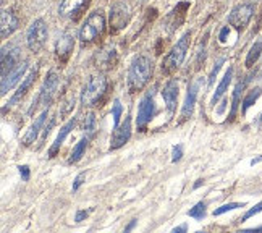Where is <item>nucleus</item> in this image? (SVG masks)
<instances>
[{
	"mask_svg": "<svg viewBox=\"0 0 262 233\" xmlns=\"http://www.w3.org/2000/svg\"><path fill=\"white\" fill-rule=\"evenodd\" d=\"M259 162H262V157H256V159H253V160H251V165H256V164H259Z\"/></svg>",
	"mask_w": 262,
	"mask_h": 233,
	"instance_id": "nucleus-43",
	"label": "nucleus"
},
{
	"mask_svg": "<svg viewBox=\"0 0 262 233\" xmlns=\"http://www.w3.org/2000/svg\"><path fill=\"white\" fill-rule=\"evenodd\" d=\"M94 63L97 68H102V70H110L114 68L117 63V52L114 47H105L102 50H99L94 57Z\"/></svg>",
	"mask_w": 262,
	"mask_h": 233,
	"instance_id": "nucleus-20",
	"label": "nucleus"
},
{
	"mask_svg": "<svg viewBox=\"0 0 262 233\" xmlns=\"http://www.w3.org/2000/svg\"><path fill=\"white\" fill-rule=\"evenodd\" d=\"M183 157V146L181 144H177L172 147V162H178Z\"/></svg>",
	"mask_w": 262,
	"mask_h": 233,
	"instance_id": "nucleus-35",
	"label": "nucleus"
},
{
	"mask_svg": "<svg viewBox=\"0 0 262 233\" xmlns=\"http://www.w3.org/2000/svg\"><path fill=\"white\" fill-rule=\"evenodd\" d=\"M129 7L125 2H117L114 7L110 8V18H108V25H110V34H117L118 31L128 25L129 22Z\"/></svg>",
	"mask_w": 262,
	"mask_h": 233,
	"instance_id": "nucleus-8",
	"label": "nucleus"
},
{
	"mask_svg": "<svg viewBox=\"0 0 262 233\" xmlns=\"http://www.w3.org/2000/svg\"><path fill=\"white\" fill-rule=\"evenodd\" d=\"M54 125H55V118H52V120H50V121H49V125L42 128V139H41V141H46V138H47V136L50 135V130L54 128Z\"/></svg>",
	"mask_w": 262,
	"mask_h": 233,
	"instance_id": "nucleus-38",
	"label": "nucleus"
},
{
	"mask_svg": "<svg viewBox=\"0 0 262 233\" xmlns=\"http://www.w3.org/2000/svg\"><path fill=\"white\" fill-rule=\"evenodd\" d=\"M0 58H2V65H0V70H2V78H4L19 63V49L15 47V46H8V47L5 46L2 49Z\"/></svg>",
	"mask_w": 262,
	"mask_h": 233,
	"instance_id": "nucleus-13",
	"label": "nucleus"
},
{
	"mask_svg": "<svg viewBox=\"0 0 262 233\" xmlns=\"http://www.w3.org/2000/svg\"><path fill=\"white\" fill-rule=\"evenodd\" d=\"M259 212H262V201L259 202V204H256L254 207H251L246 214L241 217V222H245V220H248V219H251V217H254L256 214H259Z\"/></svg>",
	"mask_w": 262,
	"mask_h": 233,
	"instance_id": "nucleus-33",
	"label": "nucleus"
},
{
	"mask_svg": "<svg viewBox=\"0 0 262 233\" xmlns=\"http://www.w3.org/2000/svg\"><path fill=\"white\" fill-rule=\"evenodd\" d=\"M204 84V78H196L189 83L188 86V93H186V99H185V104L183 109H181V118H180V123H183L188 118H191L194 112V105H196V99L199 94V89L203 88Z\"/></svg>",
	"mask_w": 262,
	"mask_h": 233,
	"instance_id": "nucleus-10",
	"label": "nucleus"
},
{
	"mask_svg": "<svg viewBox=\"0 0 262 233\" xmlns=\"http://www.w3.org/2000/svg\"><path fill=\"white\" fill-rule=\"evenodd\" d=\"M58 81H60V76L55 72H49L47 73V76L44 79V84H42L41 91H39L36 100H34L33 105L29 107V110H28L29 115H33L39 105H42L44 109H49V105L52 104V99L55 96V91L58 88Z\"/></svg>",
	"mask_w": 262,
	"mask_h": 233,
	"instance_id": "nucleus-5",
	"label": "nucleus"
},
{
	"mask_svg": "<svg viewBox=\"0 0 262 233\" xmlns=\"http://www.w3.org/2000/svg\"><path fill=\"white\" fill-rule=\"evenodd\" d=\"M156 112V102H154V91H149V93L141 99L139 107H138V117H136V126L138 131H146L147 125L150 123V120L154 117Z\"/></svg>",
	"mask_w": 262,
	"mask_h": 233,
	"instance_id": "nucleus-6",
	"label": "nucleus"
},
{
	"mask_svg": "<svg viewBox=\"0 0 262 233\" xmlns=\"http://www.w3.org/2000/svg\"><path fill=\"white\" fill-rule=\"evenodd\" d=\"M107 78L104 75H96L91 76L88 84L84 86L81 93V104L84 107H99L102 105L104 99L107 96Z\"/></svg>",
	"mask_w": 262,
	"mask_h": 233,
	"instance_id": "nucleus-2",
	"label": "nucleus"
},
{
	"mask_svg": "<svg viewBox=\"0 0 262 233\" xmlns=\"http://www.w3.org/2000/svg\"><path fill=\"white\" fill-rule=\"evenodd\" d=\"M84 180H86V172H81V174H78L75 181H73V186H72V191L75 193V191L79 189V186H81L84 183Z\"/></svg>",
	"mask_w": 262,
	"mask_h": 233,
	"instance_id": "nucleus-34",
	"label": "nucleus"
},
{
	"mask_svg": "<svg viewBox=\"0 0 262 233\" xmlns=\"http://www.w3.org/2000/svg\"><path fill=\"white\" fill-rule=\"evenodd\" d=\"M254 230H262V225H259V227H256Z\"/></svg>",
	"mask_w": 262,
	"mask_h": 233,
	"instance_id": "nucleus-45",
	"label": "nucleus"
},
{
	"mask_svg": "<svg viewBox=\"0 0 262 233\" xmlns=\"http://www.w3.org/2000/svg\"><path fill=\"white\" fill-rule=\"evenodd\" d=\"M260 94H262V88H254V89H251L249 93L245 96L243 102H241V114L246 115V114H248V110H249L251 107H253L256 100L260 97Z\"/></svg>",
	"mask_w": 262,
	"mask_h": 233,
	"instance_id": "nucleus-25",
	"label": "nucleus"
},
{
	"mask_svg": "<svg viewBox=\"0 0 262 233\" xmlns=\"http://www.w3.org/2000/svg\"><path fill=\"white\" fill-rule=\"evenodd\" d=\"M89 139L91 138H88V136H84L79 143L75 146V149H73V153H72V156H70V159H68V164H76V162L83 157V154H84V151H86V147H88V143H89Z\"/></svg>",
	"mask_w": 262,
	"mask_h": 233,
	"instance_id": "nucleus-26",
	"label": "nucleus"
},
{
	"mask_svg": "<svg viewBox=\"0 0 262 233\" xmlns=\"http://www.w3.org/2000/svg\"><path fill=\"white\" fill-rule=\"evenodd\" d=\"M254 15V5L253 4H241L231 10L228 16V23L231 28H235L236 31H243L251 22V18Z\"/></svg>",
	"mask_w": 262,
	"mask_h": 233,
	"instance_id": "nucleus-9",
	"label": "nucleus"
},
{
	"mask_svg": "<svg viewBox=\"0 0 262 233\" xmlns=\"http://www.w3.org/2000/svg\"><path fill=\"white\" fill-rule=\"evenodd\" d=\"M73 107H75V97L72 96L70 97L67 102H65V105H63V109H62V115H67V114H70L73 110Z\"/></svg>",
	"mask_w": 262,
	"mask_h": 233,
	"instance_id": "nucleus-36",
	"label": "nucleus"
},
{
	"mask_svg": "<svg viewBox=\"0 0 262 233\" xmlns=\"http://www.w3.org/2000/svg\"><path fill=\"white\" fill-rule=\"evenodd\" d=\"M76 121H78V118L76 117H73L72 120L68 121L67 125H63L62 126V130H60V133L57 135V138H55V141H54V144L50 146V149H49V159H54L58 153H60V147H62V144H63V141L67 139V136L72 133V130L76 126Z\"/></svg>",
	"mask_w": 262,
	"mask_h": 233,
	"instance_id": "nucleus-19",
	"label": "nucleus"
},
{
	"mask_svg": "<svg viewBox=\"0 0 262 233\" xmlns=\"http://www.w3.org/2000/svg\"><path fill=\"white\" fill-rule=\"evenodd\" d=\"M188 7H189V4L181 2V4L177 5V8L173 10V12L167 16V26H168L170 33H173L175 29H178L181 26V23H183V19H185V12H186Z\"/></svg>",
	"mask_w": 262,
	"mask_h": 233,
	"instance_id": "nucleus-22",
	"label": "nucleus"
},
{
	"mask_svg": "<svg viewBox=\"0 0 262 233\" xmlns=\"http://www.w3.org/2000/svg\"><path fill=\"white\" fill-rule=\"evenodd\" d=\"M246 202H228V204H224L220 206L214 210V216H222L225 214V212H230V210H235V209H239V207H245Z\"/></svg>",
	"mask_w": 262,
	"mask_h": 233,
	"instance_id": "nucleus-30",
	"label": "nucleus"
},
{
	"mask_svg": "<svg viewBox=\"0 0 262 233\" xmlns=\"http://www.w3.org/2000/svg\"><path fill=\"white\" fill-rule=\"evenodd\" d=\"M162 97L165 102V109L168 115H173L177 110V104H178V83L177 79H170L167 81V84L162 89Z\"/></svg>",
	"mask_w": 262,
	"mask_h": 233,
	"instance_id": "nucleus-14",
	"label": "nucleus"
},
{
	"mask_svg": "<svg viewBox=\"0 0 262 233\" xmlns=\"http://www.w3.org/2000/svg\"><path fill=\"white\" fill-rule=\"evenodd\" d=\"M186 230H188V227H186V225H181V227L173 228V231H175V233H178V231H186Z\"/></svg>",
	"mask_w": 262,
	"mask_h": 233,
	"instance_id": "nucleus-42",
	"label": "nucleus"
},
{
	"mask_svg": "<svg viewBox=\"0 0 262 233\" xmlns=\"http://www.w3.org/2000/svg\"><path fill=\"white\" fill-rule=\"evenodd\" d=\"M18 28V16L12 10H4L0 16V36L2 39H7Z\"/></svg>",
	"mask_w": 262,
	"mask_h": 233,
	"instance_id": "nucleus-21",
	"label": "nucleus"
},
{
	"mask_svg": "<svg viewBox=\"0 0 262 233\" xmlns=\"http://www.w3.org/2000/svg\"><path fill=\"white\" fill-rule=\"evenodd\" d=\"M89 212H93V209H89V210H78V212H76V216H75V222H76V224H79V222H83V220L89 216Z\"/></svg>",
	"mask_w": 262,
	"mask_h": 233,
	"instance_id": "nucleus-37",
	"label": "nucleus"
},
{
	"mask_svg": "<svg viewBox=\"0 0 262 233\" xmlns=\"http://www.w3.org/2000/svg\"><path fill=\"white\" fill-rule=\"evenodd\" d=\"M47 25L42 22V19H36L33 22V25L29 26L28 34H26V44L29 47L31 52H39L47 40Z\"/></svg>",
	"mask_w": 262,
	"mask_h": 233,
	"instance_id": "nucleus-7",
	"label": "nucleus"
},
{
	"mask_svg": "<svg viewBox=\"0 0 262 233\" xmlns=\"http://www.w3.org/2000/svg\"><path fill=\"white\" fill-rule=\"evenodd\" d=\"M259 123H262V114H260V117H259Z\"/></svg>",
	"mask_w": 262,
	"mask_h": 233,
	"instance_id": "nucleus-46",
	"label": "nucleus"
},
{
	"mask_svg": "<svg viewBox=\"0 0 262 233\" xmlns=\"http://www.w3.org/2000/svg\"><path fill=\"white\" fill-rule=\"evenodd\" d=\"M26 70H28V63L26 62H19L12 72H10L7 76L2 78V96H5L10 89H13L15 84H18L19 81H21V76L26 73Z\"/></svg>",
	"mask_w": 262,
	"mask_h": 233,
	"instance_id": "nucleus-17",
	"label": "nucleus"
},
{
	"mask_svg": "<svg viewBox=\"0 0 262 233\" xmlns=\"http://www.w3.org/2000/svg\"><path fill=\"white\" fill-rule=\"evenodd\" d=\"M136 222H138V220H131L129 224H128V227L125 228V231H131V230H133V228H135V225H136Z\"/></svg>",
	"mask_w": 262,
	"mask_h": 233,
	"instance_id": "nucleus-41",
	"label": "nucleus"
},
{
	"mask_svg": "<svg viewBox=\"0 0 262 233\" xmlns=\"http://www.w3.org/2000/svg\"><path fill=\"white\" fill-rule=\"evenodd\" d=\"M129 138H131V118L126 117L125 121H122L117 128H114L112 139H110V151H115L125 146Z\"/></svg>",
	"mask_w": 262,
	"mask_h": 233,
	"instance_id": "nucleus-11",
	"label": "nucleus"
},
{
	"mask_svg": "<svg viewBox=\"0 0 262 233\" xmlns=\"http://www.w3.org/2000/svg\"><path fill=\"white\" fill-rule=\"evenodd\" d=\"M73 49H75V37L72 34L67 33L63 36H60L57 44H55V54H57L60 62L67 63L70 55H72V52H73Z\"/></svg>",
	"mask_w": 262,
	"mask_h": 233,
	"instance_id": "nucleus-15",
	"label": "nucleus"
},
{
	"mask_svg": "<svg viewBox=\"0 0 262 233\" xmlns=\"http://www.w3.org/2000/svg\"><path fill=\"white\" fill-rule=\"evenodd\" d=\"M189 43H191V33H186L181 36V39L177 43V46L172 49V52H170L162 62V72L165 75H172L173 72L181 67V63L185 62L186 58V52L189 49Z\"/></svg>",
	"mask_w": 262,
	"mask_h": 233,
	"instance_id": "nucleus-3",
	"label": "nucleus"
},
{
	"mask_svg": "<svg viewBox=\"0 0 262 233\" xmlns=\"http://www.w3.org/2000/svg\"><path fill=\"white\" fill-rule=\"evenodd\" d=\"M188 216L196 219V220H203L206 217V202H203V201L198 202V204L193 209L188 210Z\"/></svg>",
	"mask_w": 262,
	"mask_h": 233,
	"instance_id": "nucleus-29",
	"label": "nucleus"
},
{
	"mask_svg": "<svg viewBox=\"0 0 262 233\" xmlns=\"http://www.w3.org/2000/svg\"><path fill=\"white\" fill-rule=\"evenodd\" d=\"M18 170H19V175H21V178H23V181H28L29 180V167L28 165H19L18 167Z\"/></svg>",
	"mask_w": 262,
	"mask_h": 233,
	"instance_id": "nucleus-39",
	"label": "nucleus"
},
{
	"mask_svg": "<svg viewBox=\"0 0 262 233\" xmlns=\"http://www.w3.org/2000/svg\"><path fill=\"white\" fill-rule=\"evenodd\" d=\"M150 76H152V60L146 55H139L133 60L128 72V89L129 93H138L143 89Z\"/></svg>",
	"mask_w": 262,
	"mask_h": 233,
	"instance_id": "nucleus-1",
	"label": "nucleus"
},
{
	"mask_svg": "<svg viewBox=\"0 0 262 233\" xmlns=\"http://www.w3.org/2000/svg\"><path fill=\"white\" fill-rule=\"evenodd\" d=\"M122 104H120V100L115 99L114 100V105H112V117H114V128H117L120 125V117H122Z\"/></svg>",
	"mask_w": 262,
	"mask_h": 233,
	"instance_id": "nucleus-31",
	"label": "nucleus"
},
{
	"mask_svg": "<svg viewBox=\"0 0 262 233\" xmlns=\"http://www.w3.org/2000/svg\"><path fill=\"white\" fill-rule=\"evenodd\" d=\"M37 72H39V68L36 67L34 70H31V73H29L25 79H23V83L21 84H19L18 86V91H16V93L13 94V97L12 99H10L8 100V105L7 107H4V114L7 112V109H10V107H12V105H15L16 102H19V100H21L25 96H26V93H28V91H29V88H31L33 86V83H34V81H36V78H37Z\"/></svg>",
	"mask_w": 262,
	"mask_h": 233,
	"instance_id": "nucleus-18",
	"label": "nucleus"
},
{
	"mask_svg": "<svg viewBox=\"0 0 262 233\" xmlns=\"http://www.w3.org/2000/svg\"><path fill=\"white\" fill-rule=\"evenodd\" d=\"M228 34H230V28H228V26L222 28V31H220V34H219L220 43H225V40H227V36H228Z\"/></svg>",
	"mask_w": 262,
	"mask_h": 233,
	"instance_id": "nucleus-40",
	"label": "nucleus"
},
{
	"mask_svg": "<svg viewBox=\"0 0 262 233\" xmlns=\"http://www.w3.org/2000/svg\"><path fill=\"white\" fill-rule=\"evenodd\" d=\"M249 79H251V76H246V78H243V79H239V81H238V84L235 86V91H233V100H231V110H230V120H233L235 115H236V112H238V107H239V104H241V102H239V100H241V94H243L245 88L248 86Z\"/></svg>",
	"mask_w": 262,
	"mask_h": 233,
	"instance_id": "nucleus-23",
	"label": "nucleus"
},
{
	"mask_svg": "<svg viewBox=\"0 0 262 233\" xmlns=\"http://www.w3.org/2000/svg\"><path fill=\"white\" fill-rule=\"evenodd\" d=\"M260 54H262V39L257 40V43H254L253 47L249 49L248 57H246V67H248V68L253 67V65L257 62V60H259Z\"/></svg>",
	"mask_w": 262,
	"mask_h": 233,
	"instance_id": "nucleus-27",
	"label": "nucleus"
},
{
	"mask_svg": "<svg viewBox=\"0 0 262 233\" xmlns=\"http://www.w3.org/2000/svg\"><path fill=\"white\" fill-rule=\"evenodd\" d=\"M96 128H97L96 115H94V112H89L86 115V120H84V133H86V136L93 139L94 135H96Z\"/></svg>",
	"mask_w": 262,
	"mask_h": 233,
	"instance_id": "nucleus-28",
	"label": "nucleus"
},
{
	"mask_svg": "<svg viewBox=\"0 0 262 233\" xmlns=\"http://www.w3.org/2000/svg\"><path fill=\"white\" fill-rule=\"evenodd\" d=\"M104 31H105V16L99 10V12H94L88 16L81 31H79V39H81L83 44H91L102 36Z\"/></svg>",
	"mask_w": 262,
	"mask_h": 233,
	"instance_id": "nucleus-4",
	"label": "nucleus"
},
{
	"mask_svg": "<svg viewBox=\"0 0 262 233\" xmlns=\"http://www.w3.org/2000/svg\"><path fill=\"white\" fill-rule=\"evenodd\" d=\"M231 78H233V68H228V70H227V73H225V76L222 78L220 84H219L217 89H215V93H214V96H212V100H210V105H212V107H215L219 100H220L222 97H224V94L227 93V89H228V86H230V83H231Z\"/></svg>",
	"mask_w": 262,
	"mask_h": 233,
	"instance_id": "nucleus-24",
	"label": "nucleus"
},
{
	"mask_svg": "<svg viewBox=\"0 0 262 233\" xmlns=\"http://www.w3.org/2000/svg\"><path fill=\"white\" fill-rule=\"evenodd\" d=\"M224 63H225V58H220L219 62L215 63V67L212 68V72H210V75H209V86L214 84V81H215V78H217L220 68H222V65H224Z\"/></svg>",
	"mask_w": 262,
	"mask_h": 233,
	"instance_id": "nucleus-32",
	"label": "nucleus"
},
{
	"mask_svg": "<svg viewBox=\"0 0 262 233\" xmlns=\"http://www.w3.org/2000/svg\"><path fill=\"white\" fill-rule=\"evenodd\" d=\"M201 183H203V180H198V183L194 185V189H196V188H199V186H201Z\"/></svg>",
	"mask_w": 262,
	"mask_h": 233,
	"instance_id": "nucleus-44",
	"label": "nucleus"
},
{
	"mask_svg": "<svg viewBox=\"0 0 262 233\" xmlns=\"http://www.w3.org/2000/svg\"><path fill=\"white\" fill-rule=\"evenodd\" d=\"M47 115H49V109H44V112L34 120V123H33L31 126H29V130L26 131V135L23 136V139H21L23 146L29 147V146H33V144H34V141L37 139L39 133H41V130L44 128V123H46V120H47Z\"/></svg>",
	"mask_w": 262,
	"mask_h": 233,
	"instance_id": "nucleus-16",
	"label": "nucleus"
},
{
	"mask_svg": "<svg viewBox=\"0 0 262 233\" xmlns=\"http://www.w3.org/2000/svg\"><path fill=\"white\" fill-rule=\"evenodd\" d=\"M88 2L89 0H62L58 7V13L65 18L78 19L81 16L83 10L88 7Z\"/></svg>",
	"mask_w": 262,
	"mask_h": 233,
	"instance_id": "nucleus-12",
	"label": "nucleus"
}]
</instances>
